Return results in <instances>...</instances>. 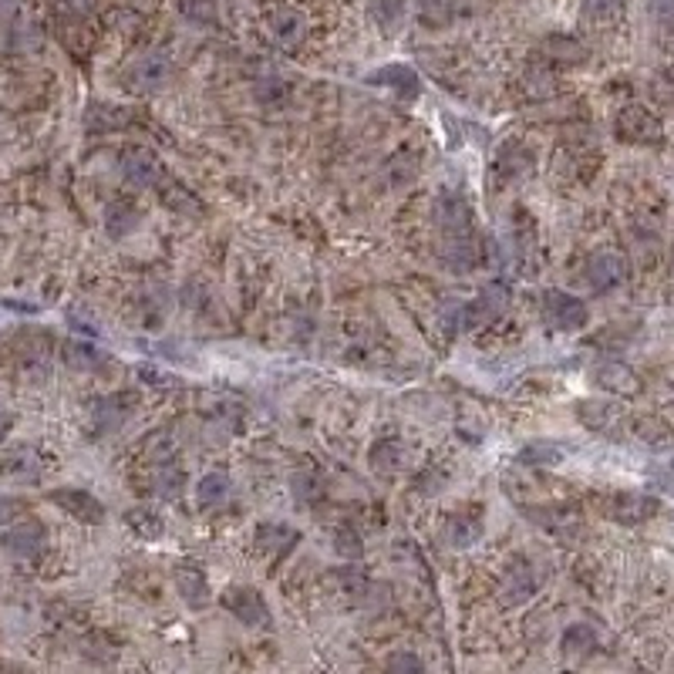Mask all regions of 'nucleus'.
Masks as SVG:
<instances>
[{"label": "nucleus", "mask_w": 674, "mask_h": 674, "mask_svg": "<svg viewBox=\"0 0 674 674\" xmlns=\"http://www.w3.org/2000/svg\"><path fill=\"white\" fill-rule=\"evenodd\" d=\"M543 320L553 327V331H563V334H573V331H584L590 320L587 303L580 297H573L567 290H546L543 294Z\"/></svg>", "instance_id": "f257e3e1"}, {"label": "nucleus", "mask_w": 674, "mask_h": 674, "mask_svg": "<svg viewBox=\"0 0 674 674\" xmlns=\"http://www.w3.org/2000/svg\"><path fill=\"white\" fill-rule=\"evenodd\" d=\"M614 135L621 142H631V145H654V142H661V121L638 105H627L614 118Z\"/></svg>", "instance_id": "f03ea898"}, {"label": "nucleus", "mask_w": 674, "mask_h": 674, "mask_svg": "<svg viewBox=\"0 0 674 674\" xmlns=\"http://www.w3.org/2000/svg\"><path fill=\"white\" fill-rule=\"evenodd\" d=\"M435 226L442 230L445 239H458V236L472 233V206L466 196L458 192H445L435 202Z\"/></svg>", "instance_id": "7ed1b4c3"}, {"label": "nucleus", "mask_w": 674, "mask_h": 674, "mask_svg": "<svg viewBox=\"0 0 674 674\" xmlns=\"http://www.w3.org/2000/svg\"><path fill=\"white\" fill-rule=\"evenodd\" d=\"M492 168L503 183H516V179H526L533 172V152L522 145L520 138H506L503 145L496 149L492 155Z\"/></svg>", "instance_id": "20e7f679"}, {"label": "nucleus", "mask_w": 674, "mask_h": 674, "mask_svg": "<svg viewBox=\"0 0 674 674\" xmlns=\"http://www.w3.org/2000/svg\"><path fill=\"white\" fill-rule=\"evenodd\" d=\"M584 277H587V284L593 290H614V286H621L627 280V260H623L621 253H593L587 260V267H584Z\"/></svg>", "instance_id": "39448f33"}, {"label": "nucleus", "mask_w": 674, "mask_h": 674, "mask_svg": "<svg viewBox=\"0 0 674 674\" xmlns=\"http://www.w3.org/2000/svg\"><path fill=\"white\" fill-rule=\"evenodd\" d=\"M607 516L617 522H627V526H634V522H644L651 520L657 513V499L654 496H644V492H614L610 499H607Z\"/></svg>", "instance_id": "423d86ee"}, {"label": "nucleus", "mask_w": 674, "mask_h": 674, "mask_svg": "<svg viewBox=\"0 0 674 674\" xmlns=\"http://www.w3.org/2000/svg\"><path fill=\"white\" fill-rule=\"evenodd\" d=\"M121 172H125V179L132 185H142V189H159V185L166 183V166L145 149H132L125 159H121Z\"/></svg>", "instance_id": "0eeeda50"}, {"label": "nucleus", "mask_w": 674, "mask_h": 674, "mask_svg": "<svg viewBox=\"0 0 674 674\" xmlns=\"http://www.w3.org/2000/svg\"><path fill=\"white\" fill-rule=\"evenodd\" d=\"M509 303V290L503 284H489L482 286V294L472 303H462V327H475V324H486L496 320Z\"/></svg>", "instance_id": "6e6552de"}, {"label": "nucleus", "mask_w": 674, "mask_h": 674, "mask_svg": "<svg viewBox=\"0 0 674 674\" xmlns=\"http://www.w3.org/2000/svg\"><path fill=\"white\" fill-rule=\"evenodd\" d=\"M368 84L388 88V91H395V95H398L402 101L419 98V91H421L419 74H415V67H408V65H385V67H378V71H371V74H368Z\"/></svg>", "instance_id": "1a4fd4ad"}, {"label": "nucleus", "mask_w": 674, "mask_h": 674, "mask_svg": "<svg viewBox=\"0 0 674 674\" xmlns=\"http://www.w3.org/2000/svg\"><path fill=\"white\" fill-rule=\"evenodd\" d=\"M223 607L233 614L236 621L250 623V627H256V623H267V617H270L263 597H260L256 590H250V587H230L226 593H223Z\"/></svg>", "instance_id": "9d476101"}, {"label": "nucleus", "mask_w": 674, "mask_h": 674, "mask_svg": "<svg viewBox=\"0 0 674 674\" xmlns=\"http://www.w3.org/2000/svg\"><path fill=\"white\" fill-rule=\"evenodd\" d=\"M301 543V533L290 522H260L256 526V550L270 560H280Z\"/></svg>", "instance_id": "9b49d317"}, {"label": "nucleus", "mask_w": 674, "mask_h": 674, "mask_svg": "<svg viewBox=\"0 0 674 674\" xmlns=\"http://www.w3.org/2000/svg\"><path fill=\"white\" fill-rule=\"evenodd\" d=\"M51 499L61 506V509H67L71 516H78L82 522L105 520V506H101L91 492H84V489H58Z\"/></svg>", "instance_id": "f8f14e48"}, {"label": "nucleus", "mask_w": 674, "mask_h": 674, "mask_svg": "<svg viewBox=\"0 0 674 674\" xmlns=\"http://www.w3.org/2000/svg\"><path fill=\"white\" fill-rule=\"evenodd\" d=\"M597 385L610 391V395H638L640 391V378L634 374V368H627L621 361H604L600 368H597Z\"/></svg>", "instance_id": "ddd939ff"}, {"label": "nucleus", "mask_w": 674, "mask_h": 674, "mask_svg": "<svg viewBox=\"0 0 674 674\" xmlns=\"http://www.w3.org/2000/svg\"><path fill=\"white\" fill-rule=\"evenodd\" d=\"M576 415L580 421L593 428V432H610L617 421L623 419V411L617 408L614 402H607V398H587V402L576 404Z\"/></svg>", "instance_id": "4468645a"}, {"label": "nucleus", "mask_w": 674, "mask_h": 674, "mask_svg": "<svg viewBox=\"0 0 674 674\" xmlns=\"http://www.w3.org/2000/svg\"><path fill=\"white\" fill-rule=\"evenodd\" d=\"M176 590L183 593V600L189 607H206L209 604V584H206V573L192 563H179L176 567Z\"/></svg>", "instance_id": "2eb2a0df"}, {"label": "nucleus", "mask_w": 674, "mask_h": 674, "mask_svg": "<svg viewBox=\"0 0 674 674\" xmlns=\"http://www.w3.org/2000/svg\"><path fill=\"white\" fill-rule=\"evenodd\" d=\"M168 61L166 58H159V54H149V58H142L138 65L132 67V74H129V84H132V91H155V88H162L168 82Z\"/></svg>", "instance_id": "dca6fc26"}, {"label": "nucleus", "mask_w": 674, "mask_h": 674, "mask_svg": "<svg viewBox=\"0 0 674 674\" xmlns=\"http://www.w3.org/2000/svg\"><path fill=\"white\" fill-rule=\"evenodd\" d=\"M159 196H162V202H166L168 209H176V213H183V216H200L202 213V200L183 179H176V176H166V183L159 185Z\"/></svg>", "instance_id": "f3484780"}, {"label": "nucleus", "mask_w": 674, "mask_h": 674, "mask_svg": "<svg viewBox=\"0 0 674 674\" xmlns=\"http://www.w3.org/2000/svg\"><path fill=\"white\" fill-rule=\"evenodd\" d=\"M230 492H233V479H230V472H223V469H209L200 482H196V499H200L202 509L223 506L230 499Z\"/></svg>", "instance_id": "a211bd4d"}, {"label": "nucleus", "mask_w": 674, "mask_h": 674, "mask_svg": "<svg viewBox=\"0 0 674 674\" xmlns=\"http://www.w3.org/2000/svg\"><path fill=\"white\" fill-rule=\"evenodd\" d=\"M368 462H371V472H378V475H395L404 462V445L398 438H381V442H374Z\"/></svg>", "instance_id": "6ab92c4d"}, {"label": "nucleus", "mask_w": 674, "mask_h": 674, "mask_svg": "<svg viewBox=\"0 0 674 674\" xmlns=\"http://www.w3.org/2000/svg\"><path fill=\"white\" fill-rule=\"evenodd\" d=\"M270 31H273V37H277L284 48H294L303 37V17L294 14V11H273V14H270Z\"/></svg>", "instance_id": "aec40b11"}, {"label": "nucleus", "mask_w": 674, "mask_h": 674, "mask_svg": "<svg viewBox=\"0 0 674 674\" xmlns=\"http://www.w3.org/2000/svg\"><path fill=\"white\" fill-rule=\"evenodd\" d=\"M125 522H129V529H132L135 537H142V539H159L162 537V529H166L162 516L152 513V509H145V506L129 509V513H125Z\"/></svg>", "instance_id": "412c9836"}, {"label": "nucleus", "mask_w": 674, "mask_h": 674, "mask_svg": "<svg viewBox=\"0 0 674 674\" xmlns=\"http://www.w3.org/2000/svg\"><path fill=\"white\" fill-rule=\"evenodd\" d=\"M546 58L556 61V65H580V61H587V48L580 44V41H573V37H563V34H556L546 41Z\"/></svg>", "instance_id": "4be33fe9"}, {"label": "nucleus", "mask_w": 674, "mask_h": 674, "mask_svg": "<svg viewBox=\"0 0 674 674\" xmlns=\"http://www.w3.org/2000/svg\"><path fill=\"white\" fill-rule=\"evenodd\" d=\"M290 492L301 506H317L324 499V482H320L314 472H297L290 479Z\"/></svg>", "instance_id": "5701e85b"}, {"label": "nucleus", "mask_w": 674, "mask_h": 674, "mask_svg": "<svg viewBox=\"0 0 674 674\" xmlns=\"http://www.w3.org/2000/svg\"><path fill=\"white\" fill-rule=\"evenodd\" d=\"M138 209H135L132 202H112V209H108V230L112 236H129L138 226Z\"/></svg>", "instance_id": "b1692460"}, {"label": "nucleus", "mask_w": 674, "mask_h": 674, "mask_svg": "<svg viewBox=\"0 0 674 674\" xmlns=\"http://www.w3.org/2000/svg\"><path fill=\"white\" fill-rule=\"evenodd\" d=\"M563 458V449H556V442H529L520 452V462L526 466H556Z\"/></svg>", "instance_id": "393cba45"}, {"label": "nucleus", "mask_w": 674, "mask_h": 674, "mask_svg": "<svg viewBox=\"0 0 674 674\" xmlns=\"http://www.w3.org/2000/svg\"><path fill=\"white\" fill-rule=\"evenodd\" d=\"M388 176H391V183L395 185L415 179V176H419V159H415L408 149H402L398 155H391V162H388Z\"/></svg>", "instance_id": "a878e982"}, {"label": "nucleus", "mask_w": 674, "mask_h": 674, "mask_svg": "<svg viewBox=\"0 0 674 674\" xmlns=\"http://www.w3.org/2000/svg\"><path fill=\"white\" fill-rule=\"evenodd\" d=\"M132 118L135 115L129 108H95V112L88 115V125H91V129H125Z\"/></svg>", "instance_id": "bb28decb"}, {"label": "nucleus", "mask_w": 674, "mask_h": 674, "mask_svg": "<svg viewBox=\"0 0 674 674\" xmlns=\"http://www.w3.org/2000/svg\"><path fill=\"white\" fill-rule=\"evenodd\" d=\"M179 11L192 24H213L216 20V4L213 0H179Z\"/></svg>", "instance_id": "cd10ccee"}, {"label": "nucleus", "mask_w": 674, "mask_h": 674, "mask_svg": "<svg viewBox=\"0 0 674 674\" xmlns=\"http://www.w3.org/2000/svg\"><path fill=\"white\" fill-rule=\"evenodd\" d=\"M183 486H185L183 469H176V466L168 469V462L159 469V475H155V489H159V496H179Z\"/></svg>", "instance_id": "c85d7f7f"}, {"label": "nucleus", "mask_w": 674, "mask_h": 674, "mask_svg": "<svg viewBox=\"0 0 674 674\" xmlns=\"http://www.w3.org/2000/svg\"><path fill=\"white\" fill-rule=\"evenodd\" d=\"M334 546H337V553L348 556V560L361 556V537H357V529H351V526H341V529L334 533Z\"/></svg>", "instance_id": "c756f323"}, {"label": "nucleus", "mask_w": 674, "mask_h": 674, "mask_svg": "<svg viewBox=\"0 0 674 674\" xmlns=\"http://www.w3.org/2000/svg\"><path fill=\"white\" fill-rule=\"evenodd\" d=\"M388 674H421V661L411 651H398V654L388 657L385 664Z\"/></svg>", "instance_id": "7c9ffc66"}, {"label": "nucleus", "mask_w": 674, "mask_h": 674, "mask_svg": "<svg viewBox=\"0 0 674 674\" xmlns=\"http://www.w3.org/2000/svg\"><path fill=\"white\" fill-rule=\"evenodd\" d=\"M506 584H509V590H513V593H509V600H526V597L533 593V576H529L526 567H516L513 576H509Z\"/></svg>", "instance_id": "2f4dec72"}, {"label": "nucleus", "mask_w": 674, "mask_h": 674, "mask_svg": "<svg viewBox=\"0 0 674 674\" xmlns=\"http://www.w3.org/2000/svg\"><path fill=\"white\" fill-rule=\"evenodd\" d=\"M563 647L567 651H587V647H593V631L590 627H584V623H576V627H570L567 631V640H563Z\"/></svg>", "instance_id": "473e14b6"}, {"label": "nucleus", "mask_w": 674, "mask_h": 674, "mask_svg": "<svg viewBox=\"0 0 674 674\" xmlns=\"http://www.w3.org/2000/svg\"><path fill=\"white\" fill-rule=\"evenodd\" d=\"M614 7H617V0H587L584 4V17L587 20H607V17L614 14Z\"/></svg>", "instance_id": "72a5a7b5"}, {"label": "nucleus", "mask_w": 674, "mask_h": 674, "mask_svg": "<svg viewBox=\"0 0 674 674\" xmlns=\"http://www.w3.org/2000/svg\"><path fill=\"white\" fill-rule=\"evenodd\" d=\"M640 435L647 438L651 445H664V442H671V435H668V432H664L657 421H640Z\"/></svg>", "instance_id": "f704fd0d"}]
</instances>
